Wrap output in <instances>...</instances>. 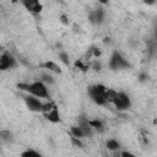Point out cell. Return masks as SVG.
<instances>
[{
	"instance_id": "cell-1",
	"label": "cell",
	"mask_w": 157,
	"mask_h": 157,
	"mask_svg": "<svg viewBox=\"0 0 157 157\" xmlns=\"http://www.w3.org/2000/svg\"><path fill=\"white\" fill-rule=\"evenodd\" d=\"M17 87L22 91H27L29 94L37 97V98H49V92L44 82L42 81H34L31 83H17Z\"/></svg>"
},
{
	"instance_id": "cell-2",
	"label": "cell",
	"mask_w": 157,
	"mask_h": 157,
	"mask_svg": "<svg viewBox=\"0 0 157 157\" xmlns=\"http://www.w3.org/2000/svg\"><path fill=\"white\" fill-rule=\"evenodd\" d=\"M105 91H107L105 86H103L101 83H97V85L90 86L88 90H87V93H88L90 98L97 105H107L108 101H107V97H105Z\"/></svg>"
},
{
	"instance_id": "cell-3",
	"label": "cell",
	"mask_w": 157,
	"mask_h": 157,
	"mask_svg": "<svg viewBox=\"0 0 157 157\" xmlns=\"http://www.w3.org/2000/svg\"><path fill=\"white\" fill-rule=\"evenodd\" d=\"M109 69L113 71H118V70H123V69H129L131 67V65L129 64V61L119 53V52H113L110 59H109Z\"/></svg>"
},
{
	"instance_id": "cell-4",
	"label": "cell",
	"mask_w": 157,
	"mask_h": 157,
	"mask_svg": "<svg viewBox=\"0 0 157 157\" xmlns=\"http://www.w3.org/2000/svg\"><path fill=\"white\" fill-rule=\"evenodd\" d=\"M113 104L115 105V108L118 110H126L131 107V101H130V97L126 93L118 92L115 99L113 101Z\"/></svg>"
},
{
	"instance_id": "cell-5",
	"label": "cell",
	"mask_w": 157,
	"mask_h": 157,
	"mask_svg": "<svg viewBox=\"0 0 157 157\" xmlns=\"http://www.w3.org/2000/svg\"><path fill=\"white\" fill-rule=\"evenodd\" d=\"M15 66H16V59L13 58V55L7 52H4L0 56V70L5 71V70L13 69Z\"/></svg>"
},
{
	"instance_id": "cell-6",
	"label": "cell",
	"mask_w": 157,
	"mask_h": 157,
	"mask_svg": "<svg viewBox=\"0 0 157 157\" xmlns=\"http://www.w3.org/2000/svg\"><path fill=\"white\" fill-rule=\"evenodd\" d=\"M25 103H26V107L31 110V112H34V113H39L42 112L43 109V103L40 102V99H38L37 97L32 96V94H28L25 97Z\"/></svg>"
},
{
	"instance_id": "cell-7",
	"label": "cell",
	"mask_w": 157,
	"mask_h": 157,
	"mask_svg": "<svg viewBox=\"0 0 157 157\" xmlns=\"http://www.w3.org/2000/svg\"><path fill=\"white\" fill-rule=\"evenodd\" d=\"M22 5L31 13H40L42 9H43V5L38 0H25V1H22Z\"/></svg>"
},
{
	"instance_id": "cell-8",
	"label": "cell",
	"mask_w": 157,
	"mask_h": 157,
	"mask_svg": "<svg viewBox=\"0 0 157 157\" xmlns=\"http://www.w3.org/2000/svg\"><path fill=\"white\" fill-rule=\"evenodd\" d=\"M77 125L81 128L82 132L85 134V137H86V136H92L93 129H92L91 125H90V119H88V118H86V117H83V115L78 117V119H77Z\"/></svg>"
},
{
	"instance_id": "cell-9",
	"label": "cell",
	"mask_w": 157,
	"mask_h": 157,
	"mask_svg": "<svg viewBox=\"0 0 157 157\" xmlns=\"http://www.w3.org/2000/svg\"><path fill=\"white\" fill-rule=\"evenodd\" d=\"M44 117H45V119H47L48 121H50V123H53V124H58V123L61 121V119H60V113H59V109H58L56 105H55L50 112L45 113Z\"/></svg>"
},
{
	"instance_id": "cell-10",
	"label": "cell",
	"mask_w": 157,
	"mask_h": 157,
	"mask_svg": "<svg viewBox=\"0 0 157 157\" xmlns=\"http://www.w3.org/2000/svg\"><path fill=\"white\" fill-rule=\"evenodd\" d=\"M90 125L93 130H96L98 132H104L105 131V125L99 119H90Z\"/></svg>"
},
{
	"instance_id": "cell-11",
	"label": "cell",
	"mask_w": 157,
	"mask_h": 157,
	"mask_svg": "<svg viewBox=\"0 0 157 157\" xmlns=\"http://www.w3.org/2000/svg\"><path fill=\"white\" fill-rule=\"evenodd\" d=\"M105 147H107L108 151L115 152V151H119V150H120L121 145H120V142H119L118 140H115V139H108V140L105 141Z\"/></svg>"
},
{
	"instance_id": "cell-12",
	"label": "cell",
	"mask_w": 157,
	"mask_h": 157,
	"mask_svg": "<svg viewBox=\"0 0 157 157\" xmlns=\"http://www.w3.org/2000/svg\"><path fill=\"white\" fill-rule=\"evenodd\" d=\"M42 66L45 67V69H48L49 71H52V72H54V74H61V72H63L61 69H60V66L56 65L54 61H45Z\"/></svg>"
},
{
	"instance_id": "cell-13",
	"label": "cell",
	"mask_w": 157,
	"mask_h": 157,
	"mask_svg": "<svg viewBox=\"0 0 157 157\" xmlns=\"http://www.w3.org/2000/svg\"><path fill=\"white\" fill-rule=\"evenodd\" d=\"M93 12H94V16H96V23H97V25L102 23V22L104 21V16H105L104 10H103L102 7H98V9L93 10Z\"/></svg>"
},
{
	"instance_id": "cell-14",
	"label": "cell",
	"mask_w": 157,
	"mask_h": 157,
	"mask_svg": "<svg viewBox=\"0 0 157 157\" xmlns=\"http://www.w3.org/2000/svg\"><path fill=\"white\" fill-rule=\"evenodd\" d=\"M70 134H71V136L77 137V139L85 137V134L82 132V130H81V128H80L78 125H72L71 129H70Z\"/></svg>"
},
{
	"instance_id": "cell-15",
	"label": "cell",
	"mask_w": 157,
	"mask_h": 157,
	"mask_svg": "<svg viewBox=\"0 0 157 157\" xmlns=\"http://www.w3.org/2000/svg\"><path fill=\"white\" fill-rule=\"evenodd\" d=\"M21 157H43L39 152L34 151V150H26L23 152H21Z\"/></svg>"
},
{
	"instance_id": "cell-16",
	"label": "cell",
	"mask_w": 157,
	"mask_h": 157,
	"mask_svg": "<svg viewBox=\"0 0 157 157\" xmlns=\"http://www.w3.org/2000/svg\"><path fill=\"white\" fill-rule=\"evenodd\" d=\"M117 91H114V90H112V88H107V91H105V97H107V101H108V103H113V101L115 99V97H117Z\"/></svg>"
},
{
	"instance_id": "cell-17",
	"label": "cell",
	"mask_w": 157,
	"mask_h": 157,
	"mask_svg": "<svg viewBox=\"0 0 157 157\" xmlns=\"http://www.w3.org/2000/svg\"><path fill=\"white\" fill-rule=\"evenodd\" d=\"M59 60H60L64 65H66V66L70 64L69 54H67V53H65V52H60V53H59Z\"/></svg>"
},
{
	"instance_id": "cell-18",
	"label": "cell",
	"mask_w": 157,
	"mask_h": 157,
	"mask_svg": "<svg viewBox=\"0 0 157 157\" xmlns=\"http://www.w3.org/2000/svg\"><path fill=\"white\" fill-rule=\"evenodd\" d=\"M55 107V103L54 102H47V103H43V109H42V113H48L50 112L53 108Z\"/></svg>"
},
{
	"instance_id": "cell-19",
	"label": "cell",
	"mask_w": 157,
	"mask_h": 157,
	"mask_svg": "<svg viewBox=\"0 0 157 157\" xmlns=\"http://www.w3.org/2000/svg\"><path fill=\"white\" fill-rule=\"evenodd\" d=\"M75 67H78L81 71H87V70H88V65L83 64L81 59H78V60L75 61Z\"/></svg>"
},
{
	"instance_id": "cell-20",
	"label": "cell",
	"mask_w": 157,
	"mask_h": 157,
	"mask_svg": "<svg viewBox=\"0 0 157 157\" xmlns=\"http://www.w3.org/2000/svg\"><path fill=\"white\" fill-rule=\"evenodd\" d=\"M70 140H71V144H72L75 147H78V148H82V147H83V144H82L81 139H77V137L71 136V137H70Z\"/></svg>"
},
{
	"instance_id": "cell-21",
	"label": "cell",
	"mask_w": 157,
	"mask_h": 157,
	"mask_svg": "<svg viewBox=\"0 0 157 157\" xmlns=\"http://www.w3.org/2000/svg\"><path fill=\"white\" fill-rule=\"evenodd\" d=\"M40 81L44 82V83H49V85L54 83V78H53L50 75H47V74H43V75H42V80H40Z\"/></svg>"
},
{
	"instance_id": "cell-22",
	"label": "cell",
	"mask_w": 157,
	"mask_h": 157,
	"mask_svg": "<svg viewBox=\"0 0 157 157\" xmlns=\"http://www.w3.org/2000/svg\"><path fill=\"white\" fill-rule=\"evenodd\" d=\"M147 80H148V75H147V74L141 72V74L139 75V81H140V82H145V81H147Z\"/></svg>"
},
{
	"instance_id": "cell-23",
	"label": "cell",
	"mask_w": 157,
	"mask_h": 157,
	"mask_svg": "<svg viewBox=\"0 0 157 157\" xmlns=\"http://www.w3.org/2000/svg\"><path fill=\"white\" fill-rule=\"evenodd\" d=\"M120 157H136V156L132 152H130V151H121Z\"/></svg>"
},
{
	"instance_id": "cell-24",
	"label": "cell",
	"mask_w": 157,
	"mask_h": 157,
	"mask_svg": "<svg viewBox=\"0 0 157 157\" xmlns=\"http://www.w3.org/2000/svg\"><path fill=\"white\" fill-rule=\"evenodd\" d=\"M60 21L64 23V25H67L69 23V18L66 15H60Z\"/></svg>"
},
{
	"instance_id": "cell-25",
	"label": "cell",
	"mask_w": 157,
	"mask_h": 157,
	"mask_svg": "<svg viewBox=\"0 0 157 157\" xmlns=\"http://www.w3.org/2000/svg\"><path fill=\"white\" fill-rule=\"evenodd\" d=\"M93 69H94L96 71H99V70H101V65L97 64V63H94V64H93Z\"/></svg>"
},
{
	"instance_id": "cell-26",
	"label": "cell",
	"mask_w": 157,
	"mask_h": 157,
	"mask_svg": "<svg viewBox=\"0 0 157 157\" xmlns=\"http://www.w3.org/2000/svg\"><path fill=\"white\" fill-rule=\"evenodd\" d=\"M155 36H156V39H157V29H156V32H155Z\"/></svg>"
}]
</instances>
